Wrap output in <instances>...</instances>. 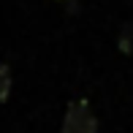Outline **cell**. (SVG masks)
I'll list each match as a JSON object with an SVG mask.
<instances>
[{
	"instance_id": "obj_1",
	"label": "cell",
	"mask_w": 133,
	"mask_h": 133,
	"mask_svg": "<svg viewBox=\"0 0 133 133\" xmlns=\"http://www.w3.org/2000/svg\"><path fill=\"white\" fill-rule=\"evenodd\" d=\"M60 133H98V117L87 101H71L68 103Z\"/></svg>"
},
{
	"instance_id": "obj_2",
	"label": "cell",
	"mask_w": 133,
	"mask_h": 133,
	"mask_svg": "<svg viewBox=\"0 0 133 133\" xmlns=\"http://www.w3.org/2000/svg\"><path fill=\"white\" fill-rule=\"evenodd\" d=\"M11 87H14V79H11V68L0 60V103H5L11 95Z\"/></svg>"
}]
</instances>
